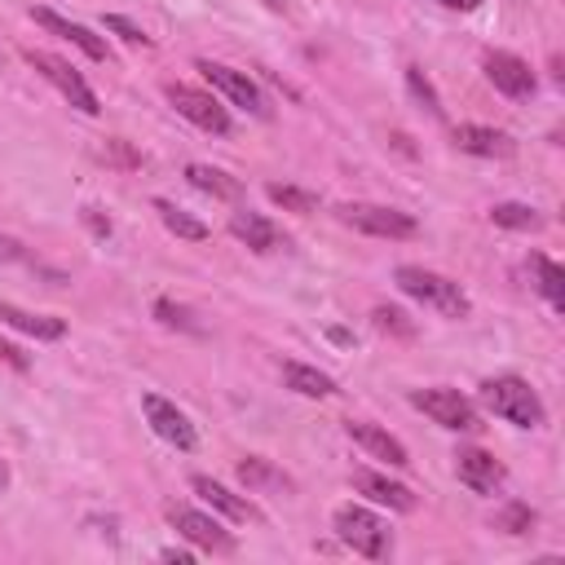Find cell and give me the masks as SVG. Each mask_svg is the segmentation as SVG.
I'll return each mask as SVG.
<instances>
[{"label": "cell", "mask_w": 565, "mask_h": 565, "mask_svg": "<svg viewBox=\"0 0 565 565\" xmlns=\"http://www.w3.org/2000/svg\"><path fill=\"white\" fill-rule=\"evenodd\" d=\"M4 486H9V463L0 459V490H4Z\"/></svg>", "instance_id": "cell-38"}, {"label": "cell", "mask_w": 565, "mask_h": 565, "mask_svg": "<svg viewBox=\"0 0 565 565\" xmlns=\"http://www.w3.org/2000/svg\"><path fill=\"white\" fill-rule=\"evenodd\" d=\"M393 282H397L411 300L437 309L441 318H468V291H463L455 278L437 274V269H424V265H397V269H393Z\"/></svg>", "instance_id": "cell-1"}, {"label": "cell", "mask_w": 565, "mask_h": 565, "mask_svg": "<svg viewBox=\"0 0 565 565\" xmlns=\"http://www.w3.org/2000/svg\"><path fill=\"white\" fill-rule=\"evenodd\" d=\"M238 481H243L252 494H265V490H291V477H287L282 468H274L269 459H260V455L238 459Z\"/></svg>", "instance_id": "cell-20"}, {"label": "cell", "mask_w": 565, "mask_h": 565, "mask_svg": "<svg viewBox=\"0 0 565 565\" xmlns=\"http://www.w3.org/2000/svg\"><path fill=\"white\" fill-rule=\"evenodd\" d=\"M406 88H411V97H415L433 119H441V97H437V88L428 84V75H424L419 66H406Z\"/></svg>", "instance_id": "cell-27"}, {"label": "cell", "mask_w": 565, "mask_h": 565, "mask_svg": "<svg viewBox=\"0 0 565 565\" xmlns=\"http://www.w3.org/2000/svg\"><path fill=\"white\" fill-rule=\"evenodd\" d=\"M375 327L380 331H393V335H411L415 331V322L402 309H393V305H375Z\"/></svg>", "instance_id": "cell-30"}, {"label": "cell", "mask_w": 565, "mask_h": 565, "mask_svg": "<svg viewBox=\"0 0 565 565\" xmlns=\"http://www.w3.org/2000/svg\"><path fill=\"white\" fill-rule=\"evenodd\" d=\"M18 256H22V243L9 238V234H0V260H18Z\"/></svg>", "instance_id": "cell-34"}, {"label": "cell", "mask_w": 565, "mask_h": 565, "mask_svg": "<svg viewBox=\"0 0 565 565\" xmlns=\"http://www.w3.org/2000/svg\"><path fill=\"white\" fill-rule=\"evenodd\" d=\"M265 194L274 199V203H282L287 212H313L318 207V194L313 190H300V185H265Z\"/></svg>", "instance_id": "cell-28"}, {"label": "cell", "mask_w": 565, "mask_h": 565, "mask_svg": "<svg viewBox=\"0 0 565 565\" xmlns=\"http://www.w3.org/2000/svg\"><path fill=\"white\" fill-rule=\"evenodd\" d=\"M102 159H115V163H128V168H132V163H141V159H137L132 150H124V141H106Z\"/></svg>", "instance_id": "cell-32"}, {"label": "cell", "mask_w": 565, "mask_h": 565, "mask_svg": "<svg viewBox=\"0 0 565 565\" xmlns=\"http://www.w3.org/2000/svg\"><path fill=\"white\" fill-rule=\"evenodd\" d=\"M190 490H194L203 503H212L221 516H230V521H260V512H256L243 494H234L230 486H221V481H212V477H203V472L190 477Z\"/></svg>", "instance_id": "cell-18"}, {"label": "cell", "mask_w": 565, "mask_h": 565, "mask_svg": "<svg viewBox=\"0 0 565 565\" xmlns=\"http://www.w3.org/2000/svg\"><path fill=\"white\" fill-rule=\"evenodd\" d=\"M31 18L40 22V26H49L53 35H62V40H71L79 53H88L93 62H110V49H106V40L102 35H93L88 26H79V22H71V18H62V13H53V9H31Z\"/></svg>", "instance_id": "cell-15"}, {"label": "cell", "mask_w": 565, "mask_h": 565, "mask_svg": "<svg viewBox=\"0 0 565 565\" xmlns=\"http://www.w3.org/2000/svg\"><path fill=\"white\" fill-rule=\"evenodd\" d=\"M490 221L494 225H503V230H521V234H530V230H543L547 221H543V212L539 207H530V203H494L490 207Z\"/></svg>", "instance_id": "cell-25"}, {"label": "cell", "mask_w": 565, "mask_h": 565, "mask_svg": "<svg viewBox=\"0 0 565 565\" xmlns=\"http://www.w3.org/2000/svg\"><path fill=\"white\" fill-rule=\"evenodd\" d=\"M335 216L362 234H375V238H411L419 225L411 212L402 207H388V203H340Z\"/></svg>", "instance_id": "cell-5"}, {"label": "cell", "mask_w": 565, "mask_h": 565, "mask_svg": "<svg viewBox=\"0 0 565 565\" xmlns=\"http://www.w3.org/2000/svg\"><path fill=\"white\" fill-rule=\"evenodd\" d=\"M344 433H349V441H358L371 459H384V463H393V468H406V463H411L406 446H402L393 433H384L380 424H371V419H349Z\"/></svg>", "instance_id": "cell-14"}, {"label": "cell", "mask_w": 565, "mask_h": 565, "mask_svg": "<svg viewBox=\"0 0 565 565\" xmlns=\"http://www.w3.org/2000/svg\"><path fill=\"white\" fill-rule=\"evenodd\" d=\"M0 362H9V366H18V371H26V353H22L18 344H9L4 335H0Z\"/></svg>", "instance_id": "cell-33"}, {"label": "cell", "mask_w": 565, "mask_h": 565, "mask_svg": "<svg viewBox=\"0 0 565 565\" xmlns=\"http://www.w3.org/2000/svg\"><path fill=\"white\" fill-rule=\"evenodd\" d=\"M282 380L300 397H331L335 393V380L327 371H318V366H305V362H282Z\"/></svg>", "instance_id": "cell-22"}, {"label": "cell", "mask_w": 565, "mask_h": 565, "mask_svg": "<svg viewBox=\"0 0 565 565\" xmlns=\"http://www.w3.org/2000/svg\"><path fill=\"white\" fill-rule=\"evenodd\" d=\"M154 212H159V221L168 225V234H177V238H185V243H203V238L212 234L203 221H194L190 212H181V207L168 203V199H154Z\"/></svg>", "instance_id": "cell-24"}, {"label": "cell", "mask_w": 565, "mask_h": 565, "mask_svg": "<svg viewBox=\"0 0 565 565\" xmlns=\"http://www.w3.org/2000/svg\"><path fill=\"white\" fill-rule=\"evenodd\" d=\"M163 512H168V525H172L185 543H194V547H203V552H234V534L221 530L207 512H199V508H190V503H168Z\"/></svg>", "instance_id": "cell-8"}, {"label": "cell", "mask_w": 565, "mask_h": 565, "mask_svg": "<svg viewBox=\"0 0 565 565\" xmlns=\"http://www.w3.org/2000/svg\"><path fill=\"white\" fill-rule=\"evenodd\" d=\"M481 406H486L490 415L516 424V428H543V419H547L539 393H534L521 375H490V380L481 384Z\"/></svg>", "instance_id": "cell-2"}, {"label": "cell", "mask_w": 565, "mask_h": 565, "mask_svg": "<svg viewBox=\"0 0 565 565\" xmlns=\"http://www.w3.org/2000/svg\"><path fill=\"white\" fill-rule=\"evenodd\" d=\"M159 556H163V561H177V565H185V561H190V552H185V547H163Z\"/></svg>", "instance_id": "cell-36"}, {"label": "cell", "mask_w": 565, "mask_h": 565, "mask_svg": "<svg viewBox=\"0 0 565 565\" xmlns=\"http://www.w3.org/2000/svg\"><path fill=\"white\" fill-rule=\"evenodd\" d=\"M26 62L75 106V110H84V115H97L102 106H97V93L88 88V79L66 62V57H57V53H40V49H26Z\"/></svg>", "instance_id": "cell-6"}, {"label": "cell", "mask_w": 565, "mask_h": 565, "mask_svg": "<svg viewBox=\"0 0 565 565\" xmlns=\"http://www.w3.org/2000/svg\"><path fill=\"white\" fill-rule=\"evenodd\" d=\"M154 318H159L163 327H181V331H199V322L190 318V309H185V305H172V300H154Z\"/></svg>", "instance_id": "cell-29"}, {"label": "cell", "mask_w": 565, "mask_h": 565, "mask_svg": "<svg viewBox=\"0 0 565 565\" xmlns=\"http://www.w3.org/2000/svg\"><path fill=\"white\" fill-rule=\"evenodd\" d=\"M230 234L238 238V243H247L252 252H278V247H287V234L269 221V216H260V212H234L230 216Z\"/></svg>", "instance_id": "cell-16"}, {"label": "cell", "mask_w": 565, "mask_h": 565, "mask_svg": "<svg viewBox=\"0 0 565 565\" xmlns=\"http://www.w3.org/2000/svg\"><path fill=\"white\" fill-rule=\"evenodd\" d=\"M534 521H539V516H534V508H530V503H521V499H512L508 508H499V512H494V521H490V525H494V530H503V534H530V525H534Z\"/></svg>", "instance_id": "cell-26"}, {"label": "cell", "mask_w": 565, "mask_h": 565, "mask_svg": "<svg viewBox=\"0 0 565 565\" xmlns=\"http://www.w3.org/2000/svg\"><path fill=\"white\" fill-rule=\"evenodd\" d=\"M185 181H190L194 190L212 194V199H238V194H243V185H238L230 172L207 168V163H190V168H185Z\"/></svg>", "instance_id": "cell-23"}, {"label": "cell", "mask_w": 565, "mask_h": 565, "mask_svg": "<svg viewBox=\"0 0 565 565\" xmlns=\"http://www.w3.org/2000/svg\"><path fill=\"white\" fill-rule=\"evenodd\" d=\"M411 406L424 411L433 424L450 428V433H477L481 428V411L472 397H463L459 388H415Z\"/></svg>", "instance_id": "cell-4"}, {"label": "cell", "mask_w": 565, "mask_h": 565, "mask_svg": "<svg viewBox=\"0 0 565 565\" xmlns=\"http://www.w3.org/2000/svg\"><path fill=\"white\" fill-rule=\"evenodd\" d=\"M0 322L22 331V335H31V340H62L66 335V322L57 313H31V309H18L9 300H0Z\"/></svg>", "instance_id": "cell-19"}, {"label": "cell", "mask_w": 565, "mask_h": 565, "mask_svg": "<svg viewBox=\"0 0 565 565\" xmlns=\"http://www.w3.org/2000/svg\"><path fill=\"white\" fill-rule=\"evenodd\" d=\"M84 216H88V225H93L97 234H110V221H102V216H97V207H84Z\"/></svg>", "instance_id": "cell-35"}, {"label": "cell", "mask_w": 565, "mask_h": 565, "mask_svg": "<svg viewBox=\"0 0 565 565\" xmlns=\"http://www.w3.org/2000/svg\"><path fill=\"white\" fill-rule=\"evenodd\" d=\"M199 71H203V79L212 84V88H221L234 106H243V110H252V115H265V97H260V88L243 75V71H234V66H225V62H199Z\"/></svg>", "instance_id": "cell-12"}, {"label": "cell", "mask_w": 565, "mask_h": 565, "mask_svg": "<svg viewBox=\"0 0 565 565\" xmlns=\"http://www.w3.org/2000/svg\"><path fill=\"white\" fill-rule=\"evenodd\" d=\"M331 525H335L340 543L353 547L358 556H366V561H388L393 534H388V525H384L375 512H366V508H358V503H340L335 516H331Z\"/></svg>", "instance_id": "cell-3"}, {"label": "cell", "mask_w": 565, "mask_h": 565, "mask_svg": "<svg viewBox=\"0 0 565 565\" xmlns=\"http://www.w3.org/2000/svg\"><path fill=\"white\" fill-rule=\"evenodd\" d=\"M530 278H534V287L543 291V300H547L552 309H565V269H561L552 256L534 252V256H530Z\"/></svg>", "instance_id": "cell-21"}, {"label": "cell", "mask_w": 565, "mask_h": 565, "mask_svg": "<svg viewBox=\"0 0 565 565\" xmlns=\"http://www.w3.org/2000/svg\"><path fill=\"white\" fill-rule=\"evenodd\" d=\"M441 4H446V9H477L481 0H441Z\"/></svg>", "instance_id": "cell-37"}, {"label": "cell", "mask_w": 565, "mask_h": 565, "mask_svg": "<svg viewBox=\"0 0 565 565\" xmlns=\"http://www.w3.org/2000/svg\"><path fill=\"white\" fill-rule=\"evenodd\" d=\"M481 71H486V79H490L503 97H516V102L534 97V71H530L525 57H516V53H508V49H490V53L481 57Z\"/></svg>", "instance_id": "cell-9"}, {"label": "cell", "mask_w": 565, "mask_h": 565, "mask_svg": "<svg viewBox=\"0 0 565 565\" xmlns=\"http://www.w3.org/2000/svg\"><path fill=\"white\" fill-rule=\"evenodd\" d=\"M353 490L366 494V499H375V503H384V508H393V512H411L415 508L411 486L388 481L384 472H371V468H353Z\"/></svg>", "instance_id": "cell-17"}, {"label": "cell", "mask_w": 565, "mask_h": 565, "mask_svg": "<svg viewBox=\"0 0 565 565\" xmlns=\"http://www.w3.org/2000/svg\"><path fill=\"white\" fill-rule=\"evenodd\" d=\"M163 97L177 106V115H185V119H190V124H199L203 132H216V137H225V132H230V110H225L212 93L190 88V84H163Z\"/></svg>", "instance_id": "cell-7"}, {"label": "cell", "mask_w": 565, "mask_h": 565, "mask_svg": "<svg viewBox=\"0 0 565 565\" xmlns=\"http://www.w3.org/2000/svg\"><path fill=\"white\" fill-rule=\"evenodd\" d=\"M141 411H146V419H150V428H154V437H163L168 446H177V450H194V424H190V415L185 411H177L168 397H159V393H146L141 397Z\"/></svg>", "instance_id": "cell-10"}, {"label": "cell", "mask_w": 565, "mask_h": 565, "mask_svg": "<svg viewBox=\"0 0 565 565\" xmlns=\"http://www.w3.org/2000/svg\"><path fill=\"white\" fill-rule=\"evenodd\" d=\"M455 477H459L472 494H494L508 472H503V463H499L490 450H481V446H459V450H455Z\"/></svg>", "instance_id": "cell-11"}, {"label": "cell", "mask_w": 565, "mask_h": 565, "mask_svg": "<svg viewBox=\"0 0 565 565\" xmlns=\"http://www.w3.org/2000/svg\"><path fill=\"white\" fill-rule=\"evenodd\" d=\"M450 141L477 159H512V150H516V141L503 128H486V124H455Z\"/></svg>", "instance_id": "cell-13"}, {"label": "cell", "mask_w": 565, "mask_h": 565, "mask_svg": "<svg viewBox=\"0 0 565 565\" xmlns=\"http://www.w3.org/2000/svg\"><path fill=\"white\" fill-rule=\"evenodd\" d=\"M106 31H115V35H124L128 44H150V35L137 26V22H128V18H119V13H106Z\"/></svg>", "instance_id": "cell-31"}]
</instances>
